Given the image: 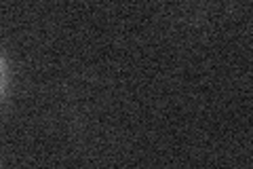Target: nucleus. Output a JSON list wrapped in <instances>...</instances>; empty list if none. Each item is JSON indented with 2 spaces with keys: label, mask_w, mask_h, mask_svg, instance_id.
Listing matches in <instances>:
<instances>
[{
  "label": "nucleus",
  "mask_w": 253,
  "mask_h": 169,
  "mask_svg": "<svg viewBox=\"0 0 253 169\" xmlns=\"http://www.w3.org/2000/svg\"><path fill=\"white\" fill-rule=\"evenodd\" d=\"M6 89H9V63L0 53V102L4 100Z\"/></svg>",
  "instance_id": "1"
}]
</instances>
